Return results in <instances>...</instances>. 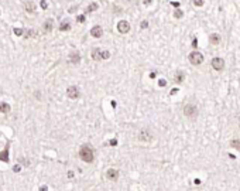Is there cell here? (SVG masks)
<instances>
[{"label": "cell", "mask_w": 240, "mask_h": 191, "mask_svg": "<svg viewBox=\"0 0 240 191\" xmlns=\"http://www.w3.org/2000/svg\"><path fill=\"white\" fill-rule=\"evenodd\" d=\"M90 57L95 61H102V60H109L110 58V53L107 50H102L99 47H95L92 48V51H90Z\"/></svg>", "instance_id": "obj_1"}, {"label": "cell", "mask_w": 240, "mask_h": 191, "mask_svg": "<svg viewBox=\"0 0 240 191\" xmlns=\"http://www.w3.org/2000/svg\"><path fill=\"white\" fill-rule=\"evenodd\" d=\"M79 157L85 163H92L95 154H93V150L89 147L88 144H83V146H80V149H79Z\"/></svg>", "instance_id": "obj_2"}, {"label": "cell", "mask_w": 240, "mask_h": 191, "mask_svg": "<svg viewBox=\"0 0 240 191\" xmlns=\"http://www.w3.org/2000/svg\"><path fill=\"white\" fill-rule=\"evenodd\" d=\"M184 115L186 118H191V119L196 118V116H198V108H196V105L186 104L184 106Z\"/></svg>", "instance_id": "obj_3"}, {"label": "cell", "mask_w": 240, "mask_h": 191, "mask_svg": "<svg viewBox=\"0 0 240 191\" xmlns=\"http://www.w3.org/2000/svg\"><path fill=\"white\" fill-rule=\"evenodd\" d=\"M188 58H189V62L192 65H200L203 62V55L200 54L199 51H192L191 54L188 55Z\"/></svg>", "instance_id": "obj_4"}, {"label": "cell", "mask_w": 240, "mask_h": 191, "mask_svg": "<svg viewBox=\"0 0 240 191\" xmlns=\"http://www.w3.org/2000/svg\"><path fill=\"white\" fill-rule=\"evenodd\" d=\"M130 30H131V27H130V23H128L127 20H120L119 23H117V31L120 34H127Z\"/></svg>", "instance_id": "obj_5"}, {"label": "cell", "mask_w": 240, "mask_h": 191, "mask_svg": "<svg viewBox=\"0 0 240 191\" xmlns=\"http://www.w3.org/2000/svg\"><path fill=\"white\" fill-rule=\"evenodd\" d=\"M66 95H68V98H71V99H78L80 95V92H79V89H78V87H69L68 89H66Z\"/></svg>", "instance_id": "obj_6"}, {"label": "cell", "mask_w": 240, "mask_h": 191, "mask_svg": "<svg viewBox=\"0 0 240 191\" xmlns=\"http://www.w3.org/2000/svg\"><path fill=\"white\" fill-rule=\"evenodd\" d=\"M52 30H54V20L52 18H47L44 21V24H42V31L45 34H49Z\"/></svg>", "instance_id": "obj_7"}, {"label": "cell", "mask_w": 240, "mask_h": 191, "mask_svg": "<svg viewBox=\"0 0 240 191\" xmlns=\"http://www.w3.org/2000/svg\"><path fill=\"white\" fill-rule=\"evenodd\" d=\"M90 36H92L93 38H100V37L103 36V28H102V26H93V27L90 28Z\"/></svg>", "instance_id": "obj_8"}, {"label": "cell", "mask_w": 240, "mask_h": 191, "mask_svg": "<svg viewBox=\"0 0 240 191\" xmlns=\"http://www.w3.org/2000/svg\"><path fill=\"white\" fill-rule=\"evenodd\" d=\"M24 10H25L27 13L32 14V13H35V11H37V4H35L32 0H27V1L24 3Z\"/></svg>", "instance_id": "obj_9"}, {"label": "cell", "mask_w": 240, "mask_h": 191, "mask_svg": "<svg viewBox=\"0 0 240 191\" xmlns=\"http://www.w3.org/2000/svg\"><path fill=\"white\" fill-rule=\"evenodd\" d=\"M212 67L215 68L216 71H222L224 67V61L222 58H219V57H215L213 60H212Z\"/></svg>", "instance_id": "obj_10"}, {"label": "cell", "mask_w": 240, "mask_h": 191, "mask_svg": "<svg viewBox=\"0 0 240 191\" xmlns=\"http://www.w3.org/2000/svg\"><path fill=\"white\" fill-rule=\"evenodd\" d=\"M138 139L141 142H150L151 140V132L148 129H143L140 133H138Z\"/></svg>", "instance_id": "obj_11"}, {"label": "cell", "mask_w": 240, "mask_h": 191, "mask_svg": "<svg viewBox=\"0 0 240 191\" xmlns=\"http://www.w3.org/2000/svg\"><path fill=\"white\" fill-rule=\"evenodd\" d=\"M106 178L110 180V181H116L119 178V170H114V168H109L106 171Z\"/></svg>", "instance_id": "obj_12"}, {"label": "cell", "mask_w": 240, "mask_h": 191, "mask_svg": "<svg viewBox=\"0 0 240 191\" xmlns=\"http://www.w3.org/2000/svg\"><path fill=\"white\" fill-rule=\"evenodd\" d=\"M68 62H71V64H78V62H80V54L78 53V51H75V53L69 54Z\"/></svg>", "instance_id": "obj_13"}, {"label": "cell", "mask_w": 240, "mask_h": 191, "mask_svg": "<svg viewBox=\"0 0 240 191\" xmlns=\"http://www.w3.org/2000/svg\"><path fill=\"white\" fill-rule=\"evenodd\" d=\"M8 144H10V142H7V146L4 147V150L0 151V160L4 161V163L8 161Z\"/></svg>", "instance_id": "obj_14"}, {"label": "cell", "mask_w": 240, "mask_h": 191, "mask_svg": "<svg viewBox=\"0 0 240 191\" xmlns=\"http://www.w3.org/2000/svg\"><path fill=\"white\" fill-rule=\"evenodd\" d=\"M97 9H99V4L93 1V3H90V4H89L88 7H86V10H85V13H86V14H90V13H93V11H96Z\"/></svg>", "instance_id": "obj_15"}, {"label": "cell", "mask_w": 240, "mask_h": 191, "mask_svg": "<svg viewBox=\"0 0 240 191\" xmlns=\"http://www.w3.org/2000/svg\"><path fill=\"white\" fill-rule=\"evenodd\" d=\"M58 30H59V31H69V30H71V23H69V21H62V23L59 24Z\"/></svg>", "instance_id": "obj_16"}, {"label": "cell", "mask_w": 240, "mask_h": 191, "mask_svg": "<svg viewBox=\"0 0 240 191\" xmlns=\"http://www.w3.org/2000/svg\"><path fill=\"white\" fill-rule=\"evenodd\" d=\"M10 109H11V106L8 104H6V102H1V104H0V113H4V115H6V113L10 112Z\"/></svg>", "instance_id": "obj_17"}, {"label": "cell", "mask_w": 240, "mask_h": 191, "mask_svg": "<svg viewBox=\"0 0 240 191\" xmlns=\"http://www.w3.org/2000/svg\"><path fill=\"white\" fill-rule=\"evenodd\" d=\"M209 41H210V44L217 45V44L220 43V36H219V34H210V38H209Z\"/></svg>", "instance_id": "obj_18"}, {"label": "cell", "mask_w": 240, "mask_h": 191, "mask_svg": "<svg viewBox=\"0 0 240 191\" xmlns=\"http://www.w3.org/2000/svg\"><path fill=\"white\" fill-rule=\"evenodd\" d=\"M182 81H184V72H182V71H176V74H175V82L181 84Z\"/></svg>", "instance_id": "obj_19"}, {"label": "cell", "mask_w": 240, "mask_h": 191, "mask_svg": "<svg viewBox=\"0 0 240 191\" xmlns=\"http://www.w3.org/2000/svg\"><path fill=\"white\" fill-rule=\"evenodd\" d=\"M24 38H30V37H34L35 36V31L34 30H24Z\"/></svg>", "instance_id": "obj_20"}, {"label": "cell", "mask_w": 240, "mask_h": 191, "mask_svg": "<svg viewBox=\"0 0 240 191\" xmlns=\"http://www.w3.org/2000/svg\"><path fill=\"white\" fill-rule=\"evenodd\" d=\"M230 144H232V147H234V149L240 150V140L234 139V140H232V142H230Z\"/></svg>", "instance_id": "obj_21"}, {"label": "cell", "mask_w": 240, "mask_h": 191, "mask_svg": "<svg viewBox=\"0 0 240 191\" xmlns=\"http://www.w3.org/2000/svg\"><path fill=\"white\" fill-rule=\"evenodd\" d=\"M85 21H86V17H85V14H79V16H76V23L82 24V23H85Z\"/></svg>", "instance_id": "obj_22"}, {"label": "cell", "mask_w": 240, "mask_h": 191, "mask_svg": "<svg viewBox=\"0 0 240 191\" xmlns=\"http://www.w3.org/2000/svg\"><path fill=\"white\" fill-rule=\"evenodd\" d=\"M182 16H184V11H182V10L176 9L175 11H174V17H175V18H181Z\"/></svg>", "instance_id": "obj_23"}, {"label": "cell", "mask_w": 240, "mask_h": 191, "mask_svg": "<svg viewBox=\"0 0 240 191\" xmlns=\"http://www.w3.org/2000/svg\"><path fill=\"white\" fill-rule=\"evenodd\" d=\"M13 33L16 34L17 37H20V36H23L24 34V30L23 28H13Z\"/></svg>", "instance_id": "obj_24"}, {"label": "cell", "mask_w": 240, "mask_h": 191, "mask_svg": "<svg viewBox=\"0 0 240 191\" xmlns=\"http://www.w3.org/2000/svg\"><path fill=\"white\" fill-rule=\"evenodd\" d=\"M40 6H41V9H42V10H47V9H48V3L45 1V0H41Z\"/></svg>", "instance_id": "obj_25"}, {"label": "cell", "mask_w": 240, "mask_h": 191, "mask_svg": "<svg viewBox=\"0 0 240 191\" xmlns=\"http://www.w3.org/2000/svg\"><path fill=\"white\" fill-rule=\"evenodd\" d=\"M193 4L200 7V6H203V0H193Z\"/></svg>", "instance_id": "obj_26"}, {"label": "cell", "mask_w": 240, "mask_h": 191, "mask_svg": "<svg viewBox=\"0 0 240 191\" xmlns=\"http://www.w3.org/2000/svg\"><path fill=\"white\" fill-rule=\"evenodd\" d=\"M140 27H141L143 30H144V28H147V27H148V21H147V20H143V21H141V24H140Z\"/></svg>", "instance_id": "obj_27"}, {"label": "cell", "mask_w": 240, "mask_h": 191, "mask_svg": "<svg viewBox=\"0 0 240 191\" xmlns=\"http://www.w3.org/2000/svg\"><path fill=\"white\" fill-rule=\"evenodd\" d=\"M158 85H160V87H165V85H167V81H165V80H160V81H158Z\"/></svg>", "instance_id": "obj_28"}, {"label": "cell", "mask_w": 240, "mask_h": 191, "mask_svg": "<svg viewBox=\"0 0 240 191\" xmlns=\"http://www.w3.org/2000/svg\"><path fill=\"white\" fill-rule=\"evenodd\" d=\"M192 47L193 48L198 47V40H196V38H193V41H192Z\"/></svg>", "instance_id": "obj_29"}, {"label": "cell", "mask_w": 240, "mask_h": 191, "mask_svg": "<svg viewBox=\"0 0 240 191\" xmlns=\"http://www.w3.org/2000/svg\"><path fill=\"white\" fill-rule=\"evenodd\" d=\"M109 143L112 144V146H116V144H117V140H116V139H112V140H110Z\"/></svg>", "instance_id": "obj_30"}, {"label": "cell", "mask_w": 240, "mask_h": 191, "mask_svg": "<svg viewBox=\"0 0 240 191\" xmlns=\"http://www.w3.org/2000/svg\"><path fill=\"white\" fill-rule=\"evenodd\" d=\"M143 3L145 6H150V4H151V0H143Z\"/></svg>", "instance_id": "obj_31"}, {"label": "cell", "mask_w": 240, "mask_h": 191, "mask_svg": "<svg viewBox=\"0 0 240 191\" xmlns=\"http://www.w3.org/2000/svg\"><path fill=\"white\" fill-rule=\"evenodd\" d=\"M13 170H14L16 173H18V171H20V166H14V168H13Z\"/></svg>", "instance_id": "obj_32"}, {"label": "cell", "mask_w": 240, "mask_h": 191, "mask_svg": "<svg viewBox=\"0 0 240 191\" xmlns=\"http://www.w3.org/2000/svg\"><path fill=\"white\" fill-rule=\"evenodd\" d=\"M176 92H178V89H176V88H174V89L171 91V95H175Z\"/></svg>", "instance_id": "obj_33"}, {"label": "cell", "mask_w": 240, "mask_h": 191, "mask_svg": "<svg viewBox=\"0 0 240 191\" xmlns=\"http://www.w3.org/2000/svg\"><path fill=\"white\" fill-rule=\"evenodd\" d=\"M40 191H48V188H47V185H42L40 188Z\"/></svg>", "instance_id": "obj_34"}, {"label": "cell", "mask_w": 240, "mask_h": 191, "mask_svg": "<svg viewBox=\"0 0 240 191\" xmlns=\"http://www.w3.org/2000/svg\"><path fill=\"white\" fill-rule=\"evenodd\" d=\"M171 4H172V6H175V7H178V6H179V3H178V1H172Z\"/></svg>", "instance_id": "obj_35"}]
</instances>
